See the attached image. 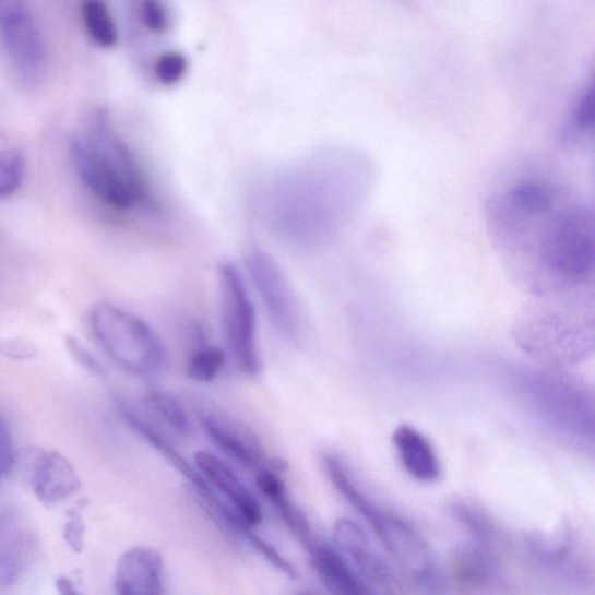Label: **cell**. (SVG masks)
Listing matches in <instances>:
<instances>
[{
	"mask_svg": "<svg viewBox=\"0 0 595 595\" xmlns=\"http://www.w3.org/2000/svg\"><path fill=\"white\" fill-rule=\"evenodd\" d=\"M486 210L503 264L535 299L594 293L592 206L555 180L532 176L495 193Z\"/></svg>",
	"mask_w": 595,
	"mask_h": 595,
	"instance_id": "1",
	"label": "cell"
},
{
	"mask_svg": "<svg viewBox=\"0 0 595 595\" xmlns=\"http://www.w3.org/2000/svg\"><path fill=\"white\" fill-rule=\"evenodd\" d=\"M347 162L334 153L305 158L269 180L260 211L288 245L310 249L333 238L352 206Z\"/></svg>",
	"mask_w": 595,
	"mask_h": 595,
	"instance_id": "2",
	"label": "cell"
},
{
	"mask_svg": "<svg viewBox=\"0 0 595 595\" xmlns=\"http://www.w3.org/2000/svg\"><path fill=\"white\" fill-rule=\"evenodd\" d=\"M517 346L551 369L579 365L594 352L593 295L535 299L513 329Z\"/></svg>",
	"mask_w": 595,
	"mask_h": 595,
	"instance_id": "3",
	"label": "cell"
},
{
	"mask_svg": "<svg viewBox=\"0 0 595 595\" xmlns=\"http://www.w3.org/2000/svg\"><path fill=\"white\" fill-rule=\"evenodd\" d=\"M71 156L85 186L108 206L118 211L151 206L147 179L106 117L99 116L72 140Z\"/></svg>",
	"mask_w": 595,
	"mask_h": 595,
	"instance_id": "4",
	"label": "cell"
},
{
	"mask_svg": "<svg viewBox=\"0 0 595 595\" xmlns=\"http://www.w3.org/2000/svg\"><path fill=\"white\" fill-rule=\"evenodd\" d=\"M324 471L334 488L362 515L383 546L410 579L427 588L441 585L438 557L426 538L408 521L378 507L362 492L344 462L334 455L323 459Z\"/></svg>",
	"mask_w": 595,
	"mask_h": 595,
	"instance_id": "5",
	"label": "cell"
},
{
	"mask_svg": "<svg viewBox=\"0 0 595 595\" xmlns=\"http://www.w3.org/2000/svg\"><path fill=\"white\" fill-rule=\"evenodd\" d=\"M93 332L103 349L123 369L152 376L165 371L168 350L146 321L111 304L96 306Z\"/></svg>",
	"mask_w": 595,
	"mask_h": 595,
	"instance_id": "6",
	"label": "cell"
},
{
	"mask_svg": "<svg viewBox=\"0 0 595 595\" xmlns=\"http://www.w3.org/2000/svg\"><path fill=\"white\" fill-rule=\"evenodd\" d=\"M223 329L237 367L248 376L261 370L257 338V312L240 269L229 262L219 265Z\"/></svg>",
	"mask_w": 595,
	"mask_h": 595,
	"instance_id": "7",
	"label": "cell"
},
{
	"mask_svg": "<svg viewBox=\"0 0 595 595\" xmlns=\"http://www.w3.org/2000/svg\"><path fill=\"white\" fill-rule=\"evenodd\" d=\"M527 386L551 424L575 437H593V396L580 383L551 371L533 374Z\"/></svg>",
	"mask_w": 595,
	"mask_h": 595,
	"instance_id": "8",
	"label": "cell"
},
{
	"mask_svg": "<svg viewBox=\"0 0 595 595\" xmlns=\"http://www.w3.org/2000/svg\"><path fill=\"white\" fill-rule=\"evenodd\" d=\"M246 265L270 320L285 337L297 340L301 330V305L282 266L259 247L248 250Z\"/></svg>",
	"mask_w": 595,
	"mask_h": 595,
	"instance_id": "9",
	"label": "cell"
},
{
	"mask_svg": "<svg viewBox=\"0 0 595 595\" xmlns=\"http://www.w3.org/2000/svg\"><path fill=\"white\" fill-rule=\"evenodd\" d=\"M20 465L29 490L46 507H56L81 489L74 466L53 450L28 448L24 450Z\"/></svg>",
	"mask_w": 595,
	"mask_h": 595,
	"instance_id": "10",
	"label": "cell"
},
{
	"mask_svg": "<svg viewBox=\"0 0 595 595\" xmlns=\"http://www.w3.org/2000/svg\"><path fill=\"white\" fill-rule=\"evenodd\" d=\"M39 552V538L21 515L0 511V584L13 585L27 573Z\"/></svg>",
	"mask_w": 595,
	"mask_h": 595,
	"instance_id": "11",
	"label": "cell"
},
{
	"mask_svg": "<svg viewBox=\"0 0 595 595\" xmlns=\"http://www.w3.org/2000/svg\"><path fill=\"white\" fill-rule=\"evenodd\" d=\"M333 537L367 585L393 586L395 575L392 568L356 522L347 517L337 519L333 526Z\"/></svg>",
	"mask_w": 595,
	"mask_h": 595,
	"instance_id": "12",
	"label": "cell"
},
{
	"mask_svg": "<svg viewBox=\"0 0 595 595\" xmlns=\"http://www.w3.org/2000/svg\"><path fill=\"white\" fill-rule=\"evenodd\" d=\"M114 586L119 595L164 593V558L151 547L124 551L116 566Z\"/></svg>",
	"mask_w": 595,
	"mask_h": 595,
	"instance_id": "13",
	"label": "cell"
},
{
	"mask_svg": "<svg viewBox=\"0 0 595 595\" xmlns=\"http://www.w3.org/2000/svg\"><path fill=\"white\" fill-rule=\"evenodd\" d=\"M193 460L205 479L230 501L234 512L245 525L257 527L262 524L263 513L259 501L221 459L201 450L194 454Z\"/></svg>",
	"mask_w": 595,
	"mask_h": 595,
	"instance_id": "14",
	"label": "cell"
},
{
	"mask_svg": "<svg viewBox=\"0 0 595 595\" xmlns=\"http://www.w3.org/2000/svg\"><path fill=\"white\" fill-rule=\"evenodd\" d=\"M201 421L211 440L234 461L248 467L265 461L260 440L246 425L218 413H206Z\"/></svg>",
	"mask_w": 595,
	"mask_h": 595,
	"instance_id": "15",
	"label": "cell"
},
{
	"mask_svg": "<svg viewBox=\"0 0 595 595\" xmlns=\"http://www.w3.org/2000/svg\"><path fill=\"white\" fill-rule=\"evenodd\" d=\"M450 567L455 580L467 587L489 586L500 575V564L491 544L476 538L456 546Z\"/></svg>",
	"mask_w": 595,
	"mask_h": 595,
	"instance_id": "16",
	"label": "cell"
},
{
	"mask_svg": "<svg viewBox=\"0 0 595 595\" xmlns=\"http://www.w3.org/2000/svg\"><path fill=\"white\" fill-rule=\"evenodd\" d=\"M405 471L421 483H435L441 477V464L429 440L416 428L401 425L392 436Z\"/></svg>",
	"mask_w": 595,
	"mask_h": 595,
	"instance_id": "17",
	"label": "cell"
},
{
	"mask_svg": "<svg viewBox=\"0 0 595 595\" xmlns=\"http://www.w3.org/2000/svg\"><path fill=\"white\" fill-rule=\"evenodd\" d=\"M310 562L321 583L331 593L338 595L371 594L362 579L349 568L345 558L328 545L313 543L306 547Z\"/></svg>",
	"mask_w": 595,
	"mask_h": 595,
	"instance_id": "18",
	"label": "cell"
},
{
	"mask_svg": "<svg viewBox=\"0 0 595 595\" xmlns=\"http://www.w3.org/2000/svg\"><path fill=\"white\" fill-rule=\"evenodd\" d=\"M117 406L121 416L130 426L139 432L141 437L146 439L164 457L183 475L190 483L193 484L198 495L209 493L212 490L209 481L197 473L188 461L180 455L171 443L159 435V432L124 400H116Z\"/></svg>",
	"mask_w": 595,
	"mask_h": 595,
	"instance_id": "19",
	"label": "cell"
},
{
	"mask_svg": "<svg viewBox=\"0 0 595 595\" xmlns=\"http://www.w3.org/2000/svg\"><path fill=\"white\" fill-rule=\"evenodd\" d=\"M525 544L537 566L558 569L569 560L573 539L569 527L563 526L552 534L532 533L526 536Z\"/></svg>",
	"mask_w": 595,
	"mask_h": 595,
	"instance_id": "20",
	"label": "cell"
},
{
	"mask_svg": "<svg viewBox=\"0 0 595 595\" xmlns=\"http://www.w3.org/2000/svg\"><path fill=\"white\" fill-rule=\"evenodd\" d=\"M595 122L594 87L590 86L575 103L564 126L562 139L567 146H580L593 136Z\"/></svg>",
	"mask_w": 595,
	"mask_h": 595,
	"instance_id": "21",
	"label": "cell"
},
{
	"mask_svg": "<svg viewBox=\"0 0 595 595\" xmlns=\"http://www.w3.org/2000/svg\"><path fill=\"white\" fill-rule=\"evenodd\" d=\"M83 20L86 31L96 45L112 48L118 41L117 27L110 10L103 0H85Z\"/></svg>",
	"mask_w": 595,
	"mask_h": 595,
	"instance_id": "22",
	"label": "cell"
},
{
	"mask_svg": "<svg viewBox=\"0 0 595 595\" xmlns=\"http://www.w3.org/2000/svg\"><path fill=\"white\" fill-rule=\"evenodd\" d=\"M226 365L225 353L216 347L203 346L192 353L187 373L191 380L200 383H209L221 374Z\"/></svg>",
	"mask_w": 595,
	"mask_h": 595,
	"instance_id": "23",
	"label": "cell"
},
{
	"mask_svg": "<svg viewBox=\"0 0 595 595\" xmlns=\"http://www.w3.org/2000/svg\"><path fill=\"white\" fill-rule=\"evenodd\" d=\"M146 402L178 435H190L191 426L188 414L174 395L153 390L147 394Z\"/></svg>",
	"mask_w": 595,
	"mask_h": 595,
	"instance_id": "24",
	"label": "cell"
},
{
	"mask_svg": "<svg viewBox=\"0 0 595 595\" xmlns=\"http://www.w3.org/2000/svg\"><path fill=\"white\" fill-rule=\"evenodd\" d=\"M450 511L473 538L484 540V543H493L496 537L493 522L483 511L474 508L473 504L461 501L453 502Z\"/></svg>",
	"mask_w": 595,
	"mask_h": 595,
	"instance_id": "25",
	"label": "cell"
},
{
	"mask_svg": "<svg viewBox=\"0 0 595 595\" xmlns=\"http://www.w3.org/2000/svg\"><path fill=\"white\" fill-rule=\"evenodd\" d=\"M25 174L26 159L20 150L0 151V200L22 188Z\"/></svg>",
	"mask_w": 595,
	"mask_h": 595,
	"instance_id": "26",
	"label": "cell"
},
{
	"mask_svg": "<svg viewBox=\"0 0 595 595\" xmlns=\"http://www.w3.org/2000/svg\"><path fill=\"white\" fill-rule=\"evenodd\" d=\"M272 502L275 504L287 528L294 533L305 547L311 545L313 543V536L310 522L305 513L296 507L290 498H288L287 493L278 497Z\"/></svg>",
	"mask_w": 595,
	"mask_h": 595,
	"instance_id": "27",
	"label": "cell"
},
{
	"mask_svg": "<svg viewBox=\"0 0 595 595\" xmlns=\"http://www.w3.org/2000/svg\"><path fill=\"white\" fill-rule=\"evenodd\" d=\"M188 71V61L182 52L162 53L155 64V76L160 84L175 85L182 81Z\"/></svg>",
	"mask_w": 595,
	"mask_h": 595,
	"instance_id": "28",
	"label": "cell"
},
{
	"mask_svg": "<svg viewBox=\"0 0 595 595\" xmlns=\"http://www.w3.org/2000/svg\"><path fill=\"white\" fill-rule=\"evenodd\" d=\"M141 20L154 33H165L171 24V16L164 0H142Z\"/></svg>",
	"mask_w": 595,
	"mask_h": 595,
	"instance_id": "29",
	"label": "cell"
},
{
	"mask_svg": "<svg viewBox=\"0 0 595 595\" xmlns=\"http://www.w3.org/2000/svg\"><path fill=\"white\" fill-rule=\"evenodd\" d=\"M62 537L68 547L74 552H82L84 549L85 524L79 510L72 509L66 513L62 526Z\"/></svg>",
	"mask_w": 595,
	"mask_h": 595,
	"instance_id": "30",
	"label": "cell"
},
{
	"mask_svg": "<svg viewBox=\"0 0 595 595\" xmlns=\"http://www.w3.org/2000/svg\"><path fill=\"white\" fill-rule=\"evenodd\" d=\"M248 543L254 547L266 560L272 563L276 569L290 576L291 580H296L298 576L297 570L272 546L265 543L260 536L251 531L247 535Z\"/></svg>",
	"mask_w": 595,
	"mask_h": 595,
	"instance_id": "31",
	"label": "cell"
},
{
	"mask_svg": "<svg viewBox=\"0 0 595 595\" xmlns=\"http://www.w3.org/2000/svg\"><path fill=\"white\" fill-rule=\"evenodd\" d=\"M64 342L68 352L71 357L76 360L79 366L95 376L103 377L106 374L105 368L98 362L96 357L82 345V342L78 337L67 335Z\"/></svg>",
	"mask_w": 595,
	"mask_h": 595,
	"instance_id": "32",
	"label": "cell"
},
{
	"mask_svg": "<svg viewBox=\"0 0 595 595\" xmlns=\"http://www.w3.org/2000/svg\"><path fill=\"white\" fill-rule=\"evenodd\" d=\"M15 460L10 431L4 420L0 418V480L10 474Z\"/></svg>",
	"mask_w": 595,
	"mask_h": 595,
	"instance_id": "33",
	"label": "cell"
},
{
	"mask_svg": "<svg viewBox=\"0 0 595 595\" xmlns=\"http://www.w3.org/2000/svg\"><path fill=\"white\" fill-rule=\"evenodd\" d=\"M257 485L260 491L270 500L273 501L286 493L285 484L283 480L269 468H262L257 476Z\"/></svg>",
	"mask_w": 595,
	"mask_h": 595,
	"instance_id": "34",
	"label": "cell"
},
{
	"mask_svg": "<svg viewBox=\"0 0 595 595\" xmlns=\"http://www.w3.org/2000/svg\"><path fill=\"white\" fill-rule=\"evenodd\" d=\"M38 350L25 341L2 340L0 341V356L12 359H29L36 356Z\"/></svg>",
	"mask_w": 595,
	"mask_h": 595,
	"instance_id": "35",
	"label": "cell"
},
{
	"mask_svg": "<svg viewBox=\"0 0 595 595\" xmlns=\"http://www.w3.org/2000/svg\"><path fill=\"white\" fill-rule=\"evenodd\" d=\"M57 588L58 592L62 595H75L79 594V591L76 590V586L74 583H72L67 576H60V579L57 580Z\"/></svg>",
	"mask_w": 595,
	"mask_h": 595,
	"instance_id": "36",
	"label": "cell"
}]
</instances>
